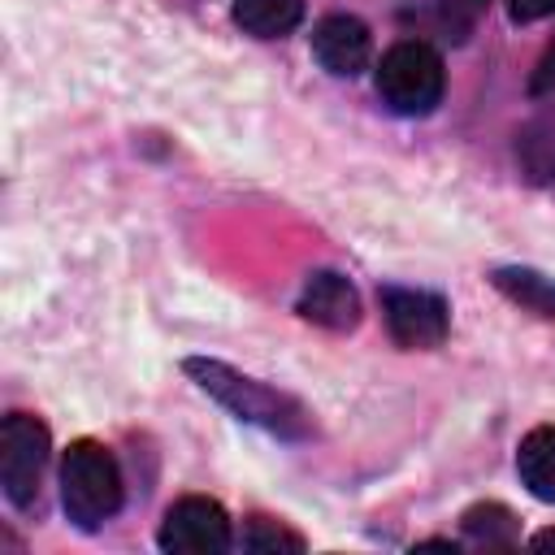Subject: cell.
I'll return each mask as SVG.
<instances>
[{
  "label": "cell",
  "mask_w": 555,
  "mask_h": 555,
  "mask_svg": "<svg viewBox=\"0 0 555 555\" xmlns=\"http://www.w3.org/2000/svg\"><path fill=\"white\" fill-rule=\"evenodd\" d=\"M186 373L199 382L204 395H212L238 421H251V425L282 434V438H308V429H312L299 399H291V395H282V390H273V386H264V382H256V377H247L221 360L195 356V360H186Z\"/></svg>",
  "instance_id": "obj_1"
},
{
  "label": "cell",
  "mask_w": 555,
  "mask_h": 555,
  "mask_svg": "<svg viewBox=\"0 0 555 555\" xmlns=\"http://www.w3.org/2000/svg\"><path fill=\"white\" fill-rule=\"evenodd\" d=\"M61 503L78 529H100L121 507V468L108 447L78 438L61 460Z\"/></svg>",
  "instance_id": "obj_2"
},
{
  "label": "cell",
  "mask_w": 555,
  "mask_h": 555,
  "mask_svg": "<svg viewBox=\"0 0 555 555\" xmlns=\"http://www.w3.org/2000/svg\"><path fill=\"white\" fill-rule=\"evenodd\" d=\"M377 95L399 117L434 113V104L442 100V56L421 39L395 43L377 65Z\"/></svg>",
  "instance_id": "obj_3"
},
{
  "label": "cell",
  "mask_w": 555,
  "mask_h": 555,
  "mask_svg": "<svg viewBox=\"0 0 555 555\" xmlns=\"http://www.w3.org/2000/svg\"><path fill=\"white\" fill-rule=\"evenodd\" d=\"M48 464V429L30 412H9L0 425V486L13 507L39 499V477Z\"/></svg>",
  "instance_id": "obj_4"
},
{
  "label": "cell",
  "mask_w": 555,
  "mask_h": 555,
  "mask_svg": "<svg viewBox=\"0 0 555 555\" xmlns=\"http://www.w3.org/2000/svg\"><path fill=\"white\" fill-rule=\"evenodd\" d=\"M382 312H386V330L399 347L408 351H429L447 338L451 330V308L442 295L434 291H416V286H386L382 291Z\"/></svg>",
  "instance_id": "obj_5"
},
{
  "label": "cell",
  "mask_w": 555,
  "mask_h": 555,
  "mask_svg": "<svg viewBox=\"0 0 555 555\" xmlns=\"http://www.w3.org/2000/svg\"><path fill=\"white\" fill-rule=\"evenodd\" d=\"M156 542L178 555H221L230 551V516L217 499L186 494L165 512Z\"/></svg>",
  "instance_id": "obj_6"
},
{
  "label": "cell",
  "mask_w": 555,
  "mask_h": 555,
  "mask_svg": "<svg viewBox=\"0 0 555 555\" xmlns=\"http://www.w3.org/2000/svg\"><path fill=\"white\" fill-rule=\"evenodd\" d=\"M369 52H373L369 26L351 13H330L312 30V56L338 78H356L369 65Z\"/></svg>",
  "instance_id": "obj_7"
},
{
  "label": "cell",
  "mask_w": 555,
  "mask_h": 555,
  "mask_svg": "<svg viewBox=\"0 0 555 555\" xmlns=\"http://www.w3.org/2000/svg\"><path fill=\"white\" fill-rule=\"evenodd\" d=\"M299 317L321 325V330H338V334L356 330L360 325V295H356V286L343 273L321 269L299 291Z\"/></svg>",
  "instance_id": "obj_8"
},
{
  "label": "cell",
  "mask_w": 555,
  "mask_h": 555,
  "mask_svg": "<svg viewBox=\"0 0 555 555\" xmlns=\"http://www.w3.org/2000/svg\"><path fill=\"white\" fill-rule=\"evenodd\" d=\"M516 160L529 182L555 186V104L533 113L516 134Z\"/></svg>",
  "instance_id": "obj_9"
},
{
  "label": "cell",
  "mask_w": 555,
  "mask_h": 555,
  "mask_svg": "<svg viewBox=\"0 0 555 555\" xmlns=\"http://www.w3.org/2000/svg\"><path fill=\"white\" fill-rule=\"evenodd\" d=\"M516 473H520V486L533 499L555 503V425H538L520 438Z\"/></svg>",
  "instance_id": "obj_10"
},
{
  "label": "cell",
  "mask_w": 555,
  "mask_h": 555,
  "mask_svg": "<svg viewBox=\"0 0 555 555\" xmlns=\"http://www.w3.org/2000/svg\"><path fill=\"white\" fill-rule=\"evenodd\" d=\"M304 0H234V22L256 39H282L299 26Z\"/></svg>",
  "instance_id": "obj_11"
},
{
  "label": "cell",
  "mask_w": 555,
  "mask_h": 555,
  "mask_svg": "<svg viewBox=\"0 0 555 555\" xmlns=\"http://www.w3.org/2000/svg\"><path fill=\"white\" fill-rule=\"evenodd\" d=\"M490 282H494L512 304H520V308H529V312L555 321V282H551L546 273L525 269V264H507V269H494Z\"/></svg>",
  "instance_id": "obj_12"
},
{
  "label": "cell",
  "mask_w": 555,
  "mask_h": 555,
  "mask_svg": "<svg viewBox=\"0 0 555 555\" xmlns=\"http://www.w3.org/2000/svg\"><path fill=\"white\" fill-rule=\"evenodd\" d=\"M460 525L481 546H512L516 542V516L503 503H477L460 516Z\"/></svg>",
  "instance_id": "obj_13"
},
{
  "label": "cell",
  "mask_w": 555,
  "mask_h": 555,
  "mask_svg": "<svg viewBox=\"0 0 555 555\" xmlns=\"http://www.w3.org/2000/svg\"><path fill=\"white\" fill-rule=\"evenodd\" d=\"M243 546L247 551H260V555H299L304 551V538L295 529H286L282 520L251 516L247 529H243Z\"/></svg>",
  "instance_id": "obj_14"
},
{
  "label": "cell",
  "mask_w": 555,
  "mask_h": 555,
  "mask_svg": "<svg viewBox=\"0 0 555 555\" xmlns=\"http://www.w3.org/2000/svg\"><path fill=\"white\" fill-rule=\"evenodd\" d=\"M490 0H434V17L451 39H468Z\"/></svg>",
  "instance_id": "obj_15"
},
{
  "label": "cell",
  "mask_w": 555,
  "mask_h": 555,
  "mask_svg": "<svg viewBox=\"0 0 555 555\" xmlns=\"http://www.w3.org/2000/svg\"><path fill=\"white\" fill-rule=\"evenodd\" d=\"M512 22H538L546 13H555V0H507Z\"/></svg>",
  "instance_id": "obj_16"
},
{
  "label": "cell",
  "mask_w": 555,
  "mask_h": 555,
  "mask_svg": "<svg viewBox=\"0 0 555 555\" xmlns=\"http://www.w3.org/2000/svg\"><path fill=\"white\" fill-rule=\"evenodd\" d=\"M533 546H538V551L555 546V529H542V533H533Z\"/></svg>",
  "instance_id": "obj_17"
}]
</instances>
